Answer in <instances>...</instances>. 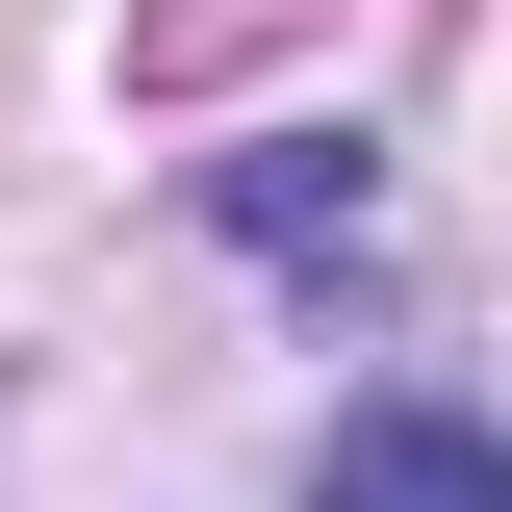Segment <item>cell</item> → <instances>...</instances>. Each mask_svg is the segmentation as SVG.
Here are the masks:
<instances>
[{"label":"cell","instance_id":"1","mask_svg":"<svg viewBox=\"0 0 512 512\" xmlns=\"http://www.w3.org/2000/svg\"><path fill=\"white\" fill-rule=\"evenodd\" d=\"M308 512H512V436L487 410H359V436L308 461Z\"/></svg>","mask_w":512,"mask_h":512}]
</instances>
